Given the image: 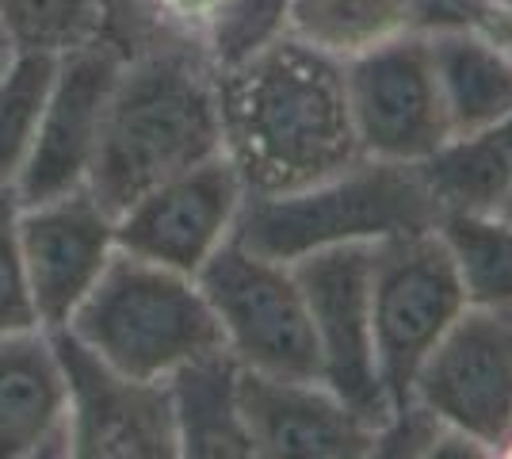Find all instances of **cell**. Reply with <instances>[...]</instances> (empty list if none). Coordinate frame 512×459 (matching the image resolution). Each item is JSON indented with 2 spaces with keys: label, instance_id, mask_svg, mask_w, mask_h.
Listing matches in <instances>:
<instances>
[{
  "label": "cell",
  "instance_id": "1",
  "mask_svg": "<svg viewBox=\"0 0 512 459\" xmlns=\"http://www.w3.org/2000/svg\"><path fill=\"white\" fill-rule=\"evenodd\" d=\"M222 153L245 196H283L348 169L360 153L344 66L283 35L230 69H214Z\"/></svg>",
  "mask_w": 512,
  "mask_h": 459
},
{
  "label": "cell",
  "instance_id": "2",
  "mask_svg": "<svg viewBox=\"0 0 512 459\" xmlns=\"http://www.w3.org/2000/svg\"><path fill=\"white\" fill-rule=\"evenodd\" d=\"M214 153H222V119L207 54L176 39L130 50L107 96L88 173L92 196L119 215L153 184Z\"/></svg>",
  "mask_w": 512,
  "mask_h": 459
},
{
  "label": "cell",
  "instance_id": "3",
  "mask_svg": "<svg viewBox=\"0 0 512 459\" xmlns=\"http://www.w3.org/2000/svg\"><path fill=\"white\" fill-rule=\"evenodd\" d=\"M440 207L421 165L356 157L348 169L283 196H245L234 234L260 257L295 264L337 245H379L436 230Z\"/></svg>",
  "mask_w": 512,
  "mask_h": 459
},
{
  "label": "cell",
  "instance_id": "4",
  "mask_svg": "<svg viewBox=\"0 0 512 459\" xmlns=\"http://www.w3.org/2000/svg\"><path fill=\"white\" fill-rule=\"evenodd\" d=\"M69 329L115 372L169 379L199 356L222 352V329L195 276L115 249Z\"/></svg>",
  "mask_w": 512,
  "mask_h": 459
},
{
  "label": "cell",
  "instance_id": "5",
  "mask_svg": "<svg viewBox=\"0 0 512 459\" xmlns=\"http://www.w3.org/2000/svg\"><path fill=\"white\" fill-rule=\"evenodd\" d=\"M195 284L218 318L222 345L241 368L283 379H321L318 341L295 268L222 241Z\"/></svg>",
  "mask_w": 512,
  "mask_h": 459
},
{
  "label": "cell",
  "instance_id": "6",
  "mask_svg": "<svg viewBox=\"0 0 512 459\" xmlns=\"http://www.w3.org/2000/svg\"><path fill=\"white\" fill-rule=\"evenodd\" d=\"M463 310L467 295L459 287L448 245L436 230L402 234L375 245V268H371L375 360L394 414L409 410L413 379L421 364Z\"/></svg>",
  "mask_w": 512,
  "mask_h": 459
},
{
  "label": "cell",
  "instance_id": "7",
  "mask_svg": "<svg viewBox=\"0 0 512 459\" xmlns=\"http://www.w3.org/2000/svg\"><path fill=\"white\" fill-rule=\"evenodd\" d=\"M291 268L310 310L321 383L360 421L383 433L394 417V406L375 360V322H371L375 245H337L306 253Z\"/></svg>",
  "mask_w": 512,
  "mask_h": 459
},
{
  "label": "cell",
  "instance_id": "8",
  "mask_svg": "<svg viewBox=\"0 0 512 459\" xmlns=\"http://www.w3.org/2000/svg\"><path fill=\"white\" fill-rule=\"evenodd\" d=\"M413 402L497 456L512 437V306H467L421 364Z\"/></svg>",
  "mask_w": 512,
  "mask_h": 459
},
{
  "label": "cell",
  "instance_id": "9",
  "mask_svg": "<svg viewBox=\"0 0 512 459\" xmlns=\"http://www.w3.org/2000/svg\"><path fill=\"white\" fill-rule=\"evenodd\" d=\"M344 88L363 157L421 165L451 138L425 27L348 62Z\"/></svg>",
  "mask_w": 512,
  "mask_h": 459
},
{
  "label": "cell",
  "instance_id": "10",
  "mask_svg": "<svg viewBox=\"0 0 512 459\" xmlns=\"http://www.w3.org/2000/svg\"><path fill=\"white\" fill-rule=\"evenodd\" d=\"M69 391V459H176L165 379L115 372L69 329H50Z\"/></svg>",
  "mask_w": 512,
  "mask_h": 459
},
{
  "label": "cell",
  "instance_id": "11",
  "mask_svg": "<svg viewBox=\"0 0 512 459\" xmlns=\"http://www.w3.org/2000/svg\"><path fill=\"white\" fill-rule=\"evenodd\" d=\"M123 58H127V50L111 35L92 39L58 58L54 85L46 96L31 153L12 184L20 196V207L77 192L88 184L96 146H100L107 96L119 77Z\"/></svg>",
  "mask_w": 512,
  "mask_h": 459
},
{
  "label": "cell",
  "instance_id": "12",
  "mask_svg": "<svg viewBox=\"0 0 512 459\" xmlns=\"http://www.w3.org/2000/svg\"><path fill=\"white\" fill-rule=\"evenodd\" d=\"M245 184L226 153L153 184L115 215V245L176 272L195 276L203 261L234 234Z\"/></svg>",
  "mask_w": 512,
  "mask_h": 459
},
{
  "label": "cell",
  "instance_id": "13",
  "mask_svg": "<svg viewBox=\"0 0 512 459\" xmlns=\"http://www.w3.org/2000/svg\"><path fill=\"white\" fill-rule=\"evenodd\" d=\"M20 249L43 329H62L100 280L115 245V215L92 188L20 207Z\"/></svg>",
  "mask_w": 512,
  "mask_h": 459
},
{
  "label": "cell",
  "instance_id": "14",
  "mask_svg": "<svg viewBox=\"0 0 512 459\" xmlns=\"http://www.w3.org/2000/svg\"><path fill=\"white\" fill-rule=\"evenodd\" d=\"M237 410L264 459H360L375 456L379 433L360 421L321 379H283L241 368Z\"/></svg>",
  "mask_w": 512,
  "mask_h": 459
},
{
  "label": "cell",
  "instance_id": "15",
  "mask_svg": "<svg viewBox=\"0 0 512 459\" xmlns=\"http://www.w3.org/2000/svg\"><path fill=\"white\" fill-rule=\"evenodd\" d=\"M0 459H69V391L43 326L0 337Z\"/></svg>",
  "mask_w": 512,
  "mask_h": 459
},
{
  "label": "cell",
  "instance_id": "16",
  "mask_svg": "<svg viewBox=\"0 0 512 459\" xmlns=\"http://www.w3.org/2000/svg\"><path fill=\"white\" fill-rule=\"evenodd\" d=\"M451 134L478 131L512 111V50L478 23L425 27Z\"/></svg>",
  "mask_w": 512,
  "mask_h": 459
},
{
  "label": "cell",
  "instance_id": "17",
  "mask_svg": "<svg viewBox=\"0 0 512 459\" xmlns=\"http://www.w3.org/2000/svg\"><path fill=\"white\" fill-rule=\"evenodd\" d=\"M237 364L230 352H211L165 379L180 459H253V444L237 410Z\"/></svg>",
  "mask_w": 512,
  "mask_h": 459
},
{
  "label": "cell",
  "instance_id": "18",
  "mask_svg": "<svg viewBox=\"0 0 512 459\" xmlns=\"http://www.w3.org/2000/svg\"><path fill=\"white\" fill-rule=\"evenodd\" d=\"M428 192L440 215L451 211H501L512 188V111L478 131L451 134L421 161Z\"/></svg>",
  "mask_w": 512,
  "mask_h": 459
},
{
  "label": "cell",
  "instance_id": "19",
  "mask_svg": "<svg viewBox=\"0 0 512 459\" xmlns=\"http://www.w3.org/2000/svg\"><path fill=\"white\" fill-rule=\"evenodd\" d=\"M417 27V0H291L287 8V35L341 66Z\"/></svg>",
  "mask_w": 512,
  "mask_h": 459
},
{
  "label": "cell",
  "instance_id": "20",
  "mask_svg": "<svg viewBox=\"0 0 512 459\" xmlns=\"http://www.w3.org/2000/svg\"><path fill=\"white\" fill-rule=\"evenodd\" d=\"M436 234L448 245L467 306H512V219L501 211H451Z\"/></svg>",
  "mask_w": 512,
  "mask_h": 459
},
{
  "label": "cell",
  "instance_id": "21",
  "mask_svg": "<svg viewBox=\"0 0 512 459\" xmlns=\"http://www.w3.org/2000/svg\"><path fill=\"white\" fill-rule=\"evenodd\" d=\"M58 54L20 50L12 66L0 73V184H16L31 153L46 96L54 85Z\"/></svg>",
  "mask_w": 512,
  "mask_h": 459
},
{
  "label": "cell",
  "instance_id": "22",
  "mask_svg": "<svg viewBox=\"0 0 512 459\" xmlns=\"http://www.w3.org/2000/svg\"><path fill=\"white\" fill-rule=\"evenodd\" d=\"M0 20L20 50L69 54L107 35V0H0Z\"/></svg>",
  "mask_w": 512,
  "mask_h": 459
},
{
  "label": "cell",
  "instance_id": "23",
  "mask_svg": "<svg viewBox=\"0 0 512 459\" xmlns=\"http://www.w3.org/2000/svg\"><path fill=\"white\" fill-rule=\"evenodd\" d=\"M291 0H226L211 20L199 50L214 69H230L287 35Z\"/></svg>",
  "mask_w": 512,
  "mask_h": 459
},
{
  "label": "cell",
  "instance_id": "24",
  "mask_svg": "<svg viewBox=\"0 0 512 459\" xmlns=\"http://www.w3.org/2000/svg\"><path fill=\"white\" fill-rule=\"evenodd\" d=\"M35 326L39 314L20 249V196L12 184H0V337Z\"/></svg>",
  "mask_w": 512,
  "mask_h": 459
},
{
  "label": "cell",
  "instance_id": "25",
  "mask_svg": "<svg viewBox=\"0 0 512 459\" xmlns=\"http://www.w3.org/2000/svg\"><path fill=\"white\" fill-rule=\"evenodd\" d=\"M490 0H417L421 27H444V23H470Z\"/></svg>",
  "mask_w": 512,
  "mask_h": 459
},
{
  "label": "cell",
  "instance_id": "26",
  "mask_svg": "<svg viewBox=\"0 0 512 459\" xmlns=\"http://www.w3.org/2000/svg\"><path fill=\"white\" fill-rule=\"evenodd\" d=\"M470 23H478L482 31H490L497 43H505L512 50V4H505V0H490Z\"/></svg>",
  "mask_w": 512,
  "mask_h": 459
},
{
  "label": "cell",
  "instance_id": "27",
  "mask_svg": "<svg viewBox=\"0 0 512 459\" xmlns=\"http://www.w3.org/2000/svg\"><path fill=\"white\" fill-rule=\"evenodd\" d=\"M20 54V46H16V39L8 35V27H4V20H0V73L12 66V58Z\"/></svg>",
  "mask_w": 512,
  "mask_h": 459
},
{
  "label": "cell",
  "instance_id": "28",
  "mask_svg": "<svg viewBox=\"0 0 512 459\" xmlns=\"http://www.w3.org/2000/svg\"><path fill=\"white\" fill-rule=\"evenodd\" d=\"M501 215H505V219H512V188H509V196H505V203H501Z\"/></svg>",
  "mask_w": 512,
  "mask_h": 459
},
{
  "label": "cell",
  "instance_id": "29",
  "mask_svg": "<svg viewBox=\"0 0 512 459\" xmlns=\"http://www.w3.org/2000/svg\"><path fill=\"white\" fill-rule=\"evenodd\" d=\"M501 456H512V437L505 440V444H501Z\"/></svg>",
  "mask_w": 512,
  "mask_h": 459
},
{
  "label": "cell",
  "instance_id": "30",
  "mask_svg": "<svg viewBox=\"0 0 512 459\" xmlns=\"http://www.w3.org/2000/svg\"><path fill=\"white\" fill-rule=\"evenodd\" d=\"M505 4H512V0H505Z\"/></svg>",
  "mask_w": 512,
  "mask_h": 459
}]
</instances>
